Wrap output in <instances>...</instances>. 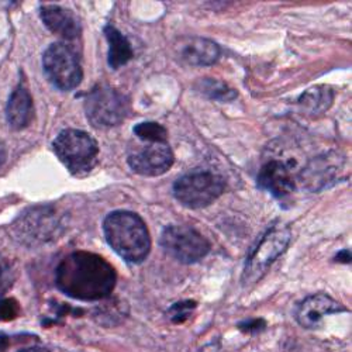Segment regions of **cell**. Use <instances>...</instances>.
<instances>
[{"instance_id": "cell-3", "label": "cell", "mask_w": 352, "mask_h": 352, "mask_svg": "<svg viewBox=\"0 0 352 352\" xmlns=\"http://www.w3.org/2000/svg\"><path fill=\"white\" fill-rule=\"evenodd\" d=\"M52 150L74 176L89 173L98 164L99 144L86 131L65 129L52 142Z\"/></svg>"}, {"instance_id": "cell-2", "label": "cell", "mask_w": 352, "mask_h": 352, "mask_svg": "<svg viewBox=\"0 0 352 352\" xmlns=\"http://www.w3.org/2000/svg\"><path fill=\"white\" fill-rule=\"evenodd\" d=\"M103 232L113 251L131 263H141L151 251L148 227L133 212L110 213L103 221Z\"/></svg>"}, {"instance_id": "cell-17", "label": "cell", "mask_w": 352, "mask_h": 352, "mask_svg": "<svg viewBox=\"0 0 352 352\" xmlns=\"http://www.w3.org/2000/svg\"><path fill=\"white\" fill-rule=\"evenodd\" d=\"M106 40L109 43V52H107V63L109 67L114 71L120 69L122 67L127 65L134 56L133 45L129 38L117 30L114 25H106L103 30Z\"/></svg>"}, {"instance_id": "cell-5", "label": "cell", "mask_w": 352, "mask_h": 352, "mask_svg": "<svg viewBox=\"0 0 352 352\" xmlns=\"http://www.w3.org/2000/svg\"><path fill=\"white\" fill-rule=\"evenodd\" d=\"M290 237V228L283 223H275L267 230L247 258L243 274V283L245 286L256 283L267 274L272 263L289 247Z\"/></svg>"}, {"instance_id": "cell-6", "label": "cell", "mask_w": 352, "mask_h": 352, "mask_svg": "<svg viewBox=\"0 0 352 352\" xmlns=\"http://www.w3.org/2000/svg\"><path fill=\"white\" fill-rule=\"evenodd\" d=\"M129 99L109 85H96L85 99V113L95 129H113L123 123Z\"/></svg>"}, {"instance_id": "cell-12", "label": "cell", "mask_w": 352, "mask_h": 352, "mask_svg": "<svg viewBox=\"0 0 352 352\" xmlns=\"http://www.w3.org/2000/svg\"><path fill=\"white\" fill-rule=\"evenodd\" d=\"M256 184L258 188L271 193L278 200L287 199L296 188L292 165L279 160H274L262 165Z\"/></svg>"}, {"instance_id": "cell-24", "label": "cell", "mask_w": 352, "mask_h": 352, "mask_svg": "<svg viewBox=\"0 0 352 352\" xmlns=\"http://www.w3.org/2000/svg\"><path fill=\"white\" fill-rule=\"evenodd\" d=\"M267 322L263 321L262 318H251V320H245L243 322H240L239 327L244 331V333H258L265 329Z\"/></svg>"}, {"instance_id": "cell-21", "label": "cell", "mask_w": 352, "mask_h": 352, "mask_svg": "<svg viewBox=\"0 0 352 352\" xmlns=\"http://www.w3.org/2000/svg\"><path fill=\"white\" fill-rule=\"evenodd\" d=\"M14 279V272L10 261L0 254V299L10 289Z\"/></svg>"}, {"instance_id": "cell-15", "label": "cell", "mask_w": 352, "mask_h": 352, "mask_svg": "<svg viewBox=\"0 0 352 352\" xmlns=\"http://www.w3.org/2000/svg\"><path fill=\"white\" fill-rule=\"evenodd\" d=\"M40 17L52 34L64 40H75L82 33L79 19L67 8L58 5L41 6Z\"/></svg>"}, {"instance_id": "cell-22", "label": "cell", "mask_w": 352, "mask_h": 352, "mask_svg": "<svg viewBox=\"0 0 352 352\" xmlns=\"http://www.w3.org/2000/svg\"><path fill=\"white\" fill-rule=\"evenodd\" d=\"M196 307V302L192 300H184L179 303H175L170 309H169V317L173 322L176 324H179V322H184L189 318L190 313L195 310Z\"/></svg>"}, {"instance_id": "cell-7", "label": "cell", "mask_w": 352, "mask_h": 352, "mask_svg": "<svg viewBox=\"0 0 352 352\" xmlns=\"http://www.w3.org/2000/svg\"><path fill=\"white\" fill-rule=\"evenodd\" d=\"M43 69L51 85L63 92L74 91L83 78L78 52L64 41L52 43L45 50Z\"/></svg>"}, {"instance_id": "cell-8", "label": "cell", "mask_w": 352, "mask_h": 352, "mask_svg": "<svg viewBox=\"0 0 352 352\" xmlns=\"http://www.w3.org/2000/svg\"><path fill=\"white\" fill-rule=\"evenodd\" d=\"M161 247L182 263H196L210 252V243L199 231L184 226H169L161 234Z\"/></svg>"}, {"instance_id": "cell-19", "label": "cell", "mask_w": 352, "mask_h": 352, "mask_svg": "<svg viewBox=\"0 0 352 352\" xmlns=\"http://www.w3.org/2000/svg\"><path fill=\"white\" fill-rule=\"evenodd\" d=\"M196 91L203 96L217 102H231L239 96L237 92L231 89L227 83L210 78H204L199 80L196 83Z\"/></svg>"}, {"instance_id": "cell-27", "label": "cell", "mask_w": 352, "mask_h": 352, "mask_svg": "<svg viewBox=\"0 0 352 352\" xmlns=\"http://www.w3.org/2000/svg\"><path fill=\"white\" fill-rule=\"evenodd\" d=\"M9 346V338L5 334H0V352H3Z\"/></svg>"}, {"instance_id": "cell-16", "label": "cell", "mask_w": 352, "mask_h": 352, "mask_svg": "<svg viewBox=\"0 0 352 352\" xmlns=\"http://www.w3.org/2000/svg\"><path fill=\"white\" fill-rule=\"evenodd\" d=\"M34 117V102L30 91L21 82L12 94L6 106V119L13 130H23Z\"/></svg>"}, {"instance_id": "cell-11", "label": "cell", "mask_w": 352, "mask_h": 352, "mask_svg": "<svg viewBox=\"0 0 352 352\" xmlns=\"http://www.w3.org/2000/svg\"><path fill=\"white\" fill-rule=\"evenodd\" d=\"M344 158L337 153L322 154L307 164L299 173V182L307 190L316 192L333 184L344 168Z\"/></svg>"}, {"instance_id": "cell-9", "label": "cell", "mask_w": 352, "mask_h": 352, "mask_svg": "<svg viewBox=\"0 0 352 352\" xmlns=\"http://www.w3.org/2000/svg\"><path fill=\"white\" fill-rule=\"evenodd\" d=\"M175 157L168 142H142L127 155L129 166L142 176H160L173 165Z\"/></svg>"}, {"instance_id": "cell-28", "label": "cell", "mask_w": 352, "mask_h": 352, "mask_svg": "<svg viewBox=\"0 0 352 352\" xmlns=\"http://www.w3.org/2000/svg\"><path fill=\"white\" fill-rule=\"evenodd\" d=\"M19 352H50V351L45 348H41V346H30V348H24Z\"/></svg>"}, {"instance_id": "cell-1", "label": "cell", "mask_w": 352, "mask_h": 352, "mask_svg": "<svg viewBox=\"0 0 352 352\" xmlns=\"http://www.w3.org/2000/svg\"><path fill=\"white\" fill-rule=\"evenodd\" d=\"M114 268L100 255L89 251H75L65 256L56 268V287L64 295L95 302L107 298L116 286Z\"/></svg>"}, {"instance_id": "cell-25", "label": "cell", "mask_w": 352, "mask_h": 352, "mask_svg": "<svg viewBox=\"0 0 352 352\" xmlns=\"http://www.w3.org/2000/svg\"><path fill=\"white\" fill-rule=\"evenodd\" d=\"M336 259L340 261V262H342V263H349V262H351V252H349L348 250H344V251H341V252L337 254Z\"/></svg>"}, {"instance_id": "cell-14", "label": "cell", "mask_w": 352, "mask_h": 352, "mask_svg": "<svg viewBox=\"0 0 352 352\" xmlns=\"http://www.w3.org/2000/svg\"><path fill=\"white\" fill-rule=\"evenodd\" d=\"M346 309L329 295H313L302 300L295 311L296 320L303 329L317 330L326 316L345 311Z\"/></svg>"}, {"instance_id": "cell-23", "label": "cell", "mask_w": 352, "mask_h": 352, "mask_svg": "<svg viewBox=\"0 0 352 352\" xmlns=\"http://www.w3.org/2000/svg\"><path fill=\"white\" fill-rule=\"evenodd\" d=\"M20 314V305L14 299H0V320L10 321Z\"/></svg>"}, {"instance_id": "cell-13", "label": "cell", "mask_w": 352, "mask_h": 352, "mask_svg": "<svg viewBox=\"0 0 352 352\" xmlns=\"http://www.w3.org/2000/svg\"><path fill=\"white\" fill-rule=\"evenodd\" d=\"M175 51L181 63L192 67H210L219 61L221 54L217 43L204 37H182Z\"/></svg>"}, {"instance_id": "cell-10", "label": "cell", "mask_w": 352, "mask_h": 352, "mask_svg": "<svg viewBox=\"0 0 352 352\" xmlns=\"http://www.w3.org/2000/svg\"><path fill=\"white\" fill-rule=\"evenodd\" d=\"M58 226H60V221H58L54 209L37 208L21 216L16 221L14 230L21 243L37 244L51 240L55 236Z\"/></svg>"}, {"instance_id": "cell-4", "label": "cell", "mask_w": 352, "mask_h": 352, "mask_svg": "<svg viewBox=\"0 0 352 352\" xmlns=\"http://www.w3.org/2000/svg\"><path fill=\"white\" fill-rule=\"evenodd\" d=\"M227 182L212 170H190L173 184V196L188 209L210 206L226 190Z\"/></svg>"}, {"instance_id": "cell-18", "label": "cell", "mask_w": 352, "mask_h": 352, "mask_svg": "<svg viewBox=\"0 0 352 352\" xmlns=\"http://www.w3.org/2000/svg\"><path fill=\"white\" fill-rule=\"evenodd\" d=\"M334 103V91L330 86L318 85L302 94L298 100L299 107L309 116L324 114Z\"/></svg>"}, {"instance_id": "cell-26", "label": "cell", "mask_w": 352, "mask_h": 352, "mask_svg": "<svg viewBox=\"0 0 352 352\" xmlns=\"http://www.w3.org/2000/svg\"><path fill=\"white\" fill-rule=\"evenodd\" d=\"M6 157H8V151H6V146L5 144L0 141V166H2L6 161Z\"/></svg>"}, {"instance_id": "cell-20", "label": "cell", "mask_w": 352, "mask_h": 352, "mask_svg": "<svg viewBox=\"0 0 352 352\" xmlns=\"http://www.w3.org/2000/svg\"><path fill=\"white\" fill-rule=\"evenodd\" d=\"M133 133L142 142H168L166 129L154 122H144L134 126Z\"/></svg>"}]
</instances>
